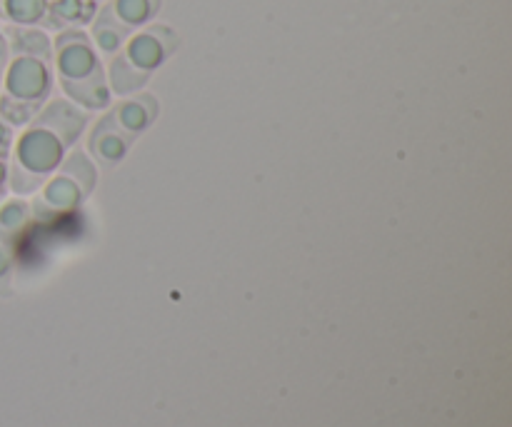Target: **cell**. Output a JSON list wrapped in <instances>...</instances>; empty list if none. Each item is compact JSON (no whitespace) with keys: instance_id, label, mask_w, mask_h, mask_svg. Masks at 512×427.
<instances>
[{"instance_id":"6da1fadb","label":"cell","mask_w":512,"mask_h":427,"mask_svg":"<svg viewBox=\"0 0 512 427\" xmlns=\"http://www.w3.org/2000/svg\"><path fill=\"white\" fill-rule=\"evenodd\" d=\"M88 125V115L68 100H53L18 135L8 158V188L18 195L35 193L65 158V150Z\"/></svg>"},{"instance_id":"7a4b0ae2","label":"cell","mask_w":512,"mask_h":427,"mask_svg":"<svg viewBox=\"0 0 512 427\" xmlns=\"http://www.w3.org/2000/svg\"><path fill=\"white\" fill-rule=\"evenodd\" d=\"M55 70L65 93L85 108L100 110L110 103L103 65L83 30H65L55 40Z\"/></svg>"},{"instance_id":"3957f363","label":"cell","mask_w":512,"mask_h":427,"mask_svg":"<svg viewBox=\"0 0 512 427\" xmlns=\"http://www.w3.org/2000/svg\"><path fill=\"white\" fill-rule=\"evenodd\" d=\"M0 80H3L0 120L10 128L28 125L40 113L53 90L50 60L35 58V55H13Z\"/></svg>"},{"instance_id":"277c9868","label":"cell","mask_w":512,"mask_h":427,"mask_svg":"<svg viewBox=\"0 0 512 427\" xmlns=\"http://www.w3.org/2000/svg\"><path fill=\"white\" fill-rule=\"evenodd\" d=\"M43 185L40 205H48L50 210H70L95 188V168L83 153L73 150L60 163V173Z\"/></svg>"},{"instance_id":"5b68a950","label":"cell","mask_w":512,"mask_h":427,"mask_svg":"<svg viewBox=\"0 0 512 427\" xmlns=\"http://www.w3.org/2000/svg\"><path fill=\"white\" fill-rule=\"evenodd\" d=\"M175 48V35L173 30L163 28V25H155V28L140 30L138 35L128 40L125 45V58L133 68H138L140 73H153L155 68L163 65V60L173 53Z\"/></svg>"},{"instance_id":"8992f818","label":"cell","mask_w":512,"mask_h":427,"mask_svg":"<svg viewBox=\"0 0 512 427\" xmlns=\"http://www.w3.org/2000/svg\"><path fill=\"white\" fill-rule=\"evenodd\" d=\"M130 135H125L118 125L108 118L100 120L95 125L93 135H90V150H93L95 158L105 165H115L123 160V155L128 153V145H130Z\"/></svg>"},{"instance_id":"52a82bcc","label":"cell","mask_w":512,"mask_h":427,"mask_svg":"<svg viewBox=\"0 0 512 427\" xmlns=\"http://www.w3.org/2000/svg\"><path fill=\"white\" fill-rule=\"evenodd\" d=\"M155 98L150 95H140V98L133 100H123L118 108L110 113V120L123 130L125 135L135 138L138 133H143L145 128L150 125V120L155 118Z\"/></svg>"},{"instance_id":"ba28073f","label":"cell","mask_w":512,"mask_h":427,"mask_svg":"<svg viewBox=\"0 0 512 427\" xmlns=\"http://www.w3.org/2000/svg\"><path fill=\"white\" fill-rule=\"evenodd\" d=\"M8 48L13 50V55H35V58L53 60V45L43 30L18 25V28L10 30Z\"/></svg>"},{"instance_id":"9c48e42d","label":"cell","mask_w":512,"mask_h":427,"mask_svg":"<svg viewBox=\"0 0 512 427\" xmlns=\"http://www.w3.org/2000/svg\"><path fill=\"white\" fill-rule=\"evenodd\" d=\"M128 33L130 30L123 28V25L113 18V13H110L108 5L100 10L98 18H95V23H93L95 45H98V48L108 55L118 53L120 45H123L125 38H128Z\"/></svg>"},{"instance_id":"30bf717a","label":"cell","mask_w":512,"mask_h":427,"mask_svg":"<svg viewBox=\"0 0 512 427\" xmlns=\"http://www.w3.org/2000/svg\"><path fill=\"white\" fill-rule=\"evenodd\" d=\"M158 5L160 0H113L108 8L123 28L133 30L148 23V20L158 13Z\"/></svg>"},{"instance_id":"8fae6325","label":"cell","mask_w":512,"mask_h":427,"mask_svg":"<svg viewBox=\"0 0 512 427\" xmlns=\"http://www.w3.org/2000/svg\"><path fill=\"white\" fill-rule=\"evenodd\" d=\"M148 78L150 75L140 73L138 68H133L123 53L115 55L113 63H110V88H113V93L118 95L135 93V90H140L145 83H148Z\"/></svg>"},{"instance_id":"7c38bea8","label":"cell","mask_w":512,"mask_h":427,"mask_svg":"<svg viewBox=\"0 0 512 427\" xmlns=\"http://www.w3.org/2000/svg\"><path fill=\"white\" fill-rule=\"evenodd\" d=\"M48 0H0V15L15 25L43 23Z\"/></svg>"},{"instance_id":"4fadbf2b","label":"cell","mask_w":512,"mask_h":427,"mask_svg":"<svg viewBox=\"0 0 512 427\" xmlns=\"http://www.w3.org/2000/svg\"><path fill=\"white\" fill-rule=\"evenodd\" d=\"M30 208L25 200H5L0 203V240H10L13 243L15 235L28 225Z\"/></svg>"},{"instance_id":"5bb4252c","label":"cell","mask_w":512,"mask_h":427,"mask_svg":"<svg viewBox=\"0 0 512 427\" xmlns=\"http://www.w3.org/2000/svg\"><path fill=\"white\" fill-rule=\"evenodd\" d=\"M88 0H55L50 3V13L58 23H83L90 18Z\"/></svg>"},{"instance_id":"9a60e30c","label":"cell","mask_w":512,"mask_h":427,"mask_svg":"<svg viewBox=\"0 0 512 427\" xmlns=\"http://www.w3.org/2000/svg\"><path fill=\"white\" fill-rule=\"evenodd\" d=\"M10 148H13V128L0 120V203H3V195L5 190H8Z\"/></svg>"},{"instance_id":"2e32d148","label":"cell","mask_w":512,"mask_h":427,"mask_svg":"<svg viewBox=\"0 0 512 427\" xmlns=\"http://www.w3.org/2000/svg\"><path fill=\"white\" fill-rule=\"evenodd\" d=\"M10 280H13V243L0 240V295L10 293Z\"/></svg>"},{"instance_id":"e0dca14e","label":"cell","mask_w":512,"mask_h":427,"mask_svg":"<svg viewBox=\"0 0 512 427\" xmlns=\"http://www.w3.org/2000/svg\"><path fill=\"white\" fill-rule=\"evenodd\" d=\"M10 60V48H8V38L0 33V78H3V70Z\"/></svg>"}]
</instances>
